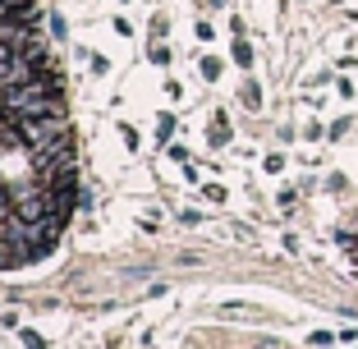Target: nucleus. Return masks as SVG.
Instances as JSON below:
<instances>
[{"label":"nucleus","instance_id":"nucleus-1","mask_svg":"<svg viewBox=\"0 0 358 349\" xmlns=\"http://www.w3.org/2000/svg\"><path fill=\"white\" fill-rule=\"evenodd\" d=\"M234 60H239V64H248V60H253V51H248V42H239V46H234Z\"/></svg>","mask_w":358,"mask_h":349},{"label":"nucleus","instance_id":"nucleus-2","mask_svg":"<svg viewBox=\"0 0 358 349\" xmlns=\"http://www.w3.org/2000/svg\"><path fill=\"white\" fill-rule=\"evenodd\" d=\"M23 345H28V349H46V345H42V336H37V331H23Z\"/></svg>","mask_w":358,"mask_h":349}]
</instances>
